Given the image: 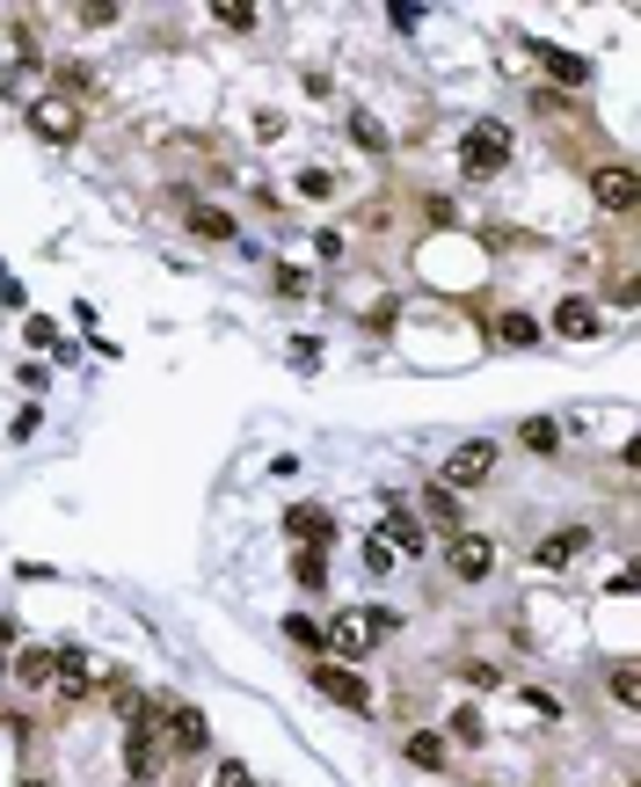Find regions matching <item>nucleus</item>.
Listing matches in <instances>:
<instances>
[{"mask_svg":"<svg viewBox=\"0 0 641 787\" xmlns=\"http://www.w3.org/2000/svg\"><path fill=\"white\" fill-rule=\"evenodd\" d=\"M161 707H168V693L139 700V707L124 715V773H132V780H154V773L168 766V752H161Z\"/></svg>","mask_w":641,"mask_h":787,"instance_id":"1","label":"nucleus"},{"mask_svg":"<svg viewBox=\"0 0 641 787\" xmlns=\"http://www.w3.org/2000/svg\"><path fill=\"white\" fill-rule=\"evenodd\" d=\"M205 736H211V722L197 715L190 700H168V707H161V752H168V758H197V752H205Z\"/></svg>","mask_w":641,"mask_h":787,"instance_id":"2","label":"nucleus"},{"mask_svg":"<svg viewBox=\"0 0 641 787\" xmlns=\"http://www.w3.org/2000/svg\"><path fill=\"white\" fill-rule=\"evenodd\" d=\"M488 474H496V445H488V437H467V445H452L445 453V474H437V489H474V481H488Z\"/></svg>","mask_w":641,"mask_h":787,"instance_id":"3","label":"nucleus"},{"mask_svg":"<svg viewBox=\"0 0 641 787\" xmlns=\"http://www.w3.org/2000/svg\"><path fill=\"white\" fill-rule=\"evenodd\" d=\"M307 679H313V693H321V700H335V707H350V715L372 707V685H364V671H350V664H313Z\"/></svg>","mask_w":641,"mask_h":787,"instance_id":"4","label":"nucleus"},{"mask_svg":"<svg viewBox=\"0 0 641 787\" xmlns=\"http://www.w3.org/2000/svg\"><path fill=\"white\" fill-rule=\"evenodd\" d=\"M459 160H467V175H496L503 160H510V124L482 117V124L467 132V146H459Z\"/></svg>","mask_w":641,"mask_h":787,"instance_id":"5","label":"nucleus"},{"mask_svg":"<svg viewBox=\"0 0 641 787\" xmlns=\"http://www.w3.org/2000/svg\"><path fill=\"white\" fill-rule=\"evenodd\" d=\"M590 197L606 211H634V197H641V175L627 168V160H606V168H590Z\"/></svg>","mask_w":641,"mask_h":787,"instance_id":"6","label":"nucleus"},{"mask_svg":"<svg viewBox=\"0 0 641 787\" xmlns=\"http://www.w3.org/2000/svg\"><path fill=\"white\" fill-rule=\"evenodd\" d=\"M445 561H452V577H459V583H482L488 569H496V540H482V532H452Z\"/></svg>","mask_w":641,"mask_h":787,"instance_id":"7","label":"nucleus"},{"mask_svg":"<svg viewBox=\"0 0 641 787\" xmlns=\"http://www.w3.org/2000/svg\"><path fill=\"white\" fill-rule=\"evenodd\" d=\"M30 132H37V139H52V146H66L73 132H81V110H73L66 95H37V103H30Z\"/></svg>","mask_w":641,"mask_h":787,"instance_id":"8","label":"nucleus"},{"mask_svg":"<svg viewBox=\"0 0 641 787\" xmlns=\"http://www.w3.org/2000/svg\"><path fill=\"white\" fill-rule=\"evenodd\" d=\"M380 540L394 547V561H401V555H423V547H431V532H423V518L394 496V504H386V532H380Z\"/></svg>","mask_w":641,"mask_h":787,"instance_id":"9","label":"nucleus"},{"mask_svg":"<svg viewBox=\"0 0 641 787\" xmlns=\"http://www.w3.org/2000/svg\"><path fill=\"white\" fill-rule=\"evenodd\" d=\"M525 52H533V66H539V73H555L561 87H583V81H590V59L561 52V44H525Z\"/></svg>","mask_w":641,"mask_h":787,"instance_id":"10","label":"nucleus"},{"mask_svg":"<svg viewBox=\"0 0 641 787\" xmlns=\"http://www.w3.org/2000/svg\"><path fill=\"white\" fill-rule=\"evenodd\" d=\"M285 532H292V540H307V547H329L335 540V518L321 504H292L285 510Z\"/></svg>","mask_w":641,"mask_h":787,"instance_id":"11","label":"nucleus"},{"mask_svg":"<svg viewBox=\"0 0 641 787\" xmlns=\"http://www.w3.org/2000/svg\"><path fill=\"white\" fill-rule=\"evenodd\" d=\"M183 227H190L197 241H234V211H219V205H205V197H190V205H183Z\"/></svg>","mask_w":641,"mask_h":787,"instance_id":"12","label":"nucleus"},{"mask_svg":"<svg viewBox=\"0 0 641 787\" xmlns=\"http://www.w3.org/2000/svg\"><path fill=\"white\" fill-rule=\"evenodd\" d=\"M555 335L590 343V335H598V307H590V299H561V307H555Z\"/></svg>","mask_w":641,"mask_h":787,"instance_id":"13","label":"nucleus"},{"mask_svg":"<svg viewBox=\"0 0 641 787\" xmlns=\"http://www.w3.org/2000/svg\"><path fill=\"white\" fill-rule=\"evenodd\" d=\"M583 547H590V532H583V525H569V532H555V540L539 547V569H569Z\"/></svg>","mask_w":641,"mask_h":787,"instance_id":"14","label":"nucleus"},{"mask_svg":"<svg viewBox=\"0 0 641 787\" xmlns=\"http://www.w3.org/2000/svg\"><path fill=\"white\" fill-rule=\"evenodd\" d=\"M329 642L343 649V656H364V642H372V620H358V612H335V620H329Z\"/></svg>","mask_w":641,"mask_h":787,"instance_id":"15","label":"nucleus"},{"mask_svg":"<svg viewBox=\"0 0 641 787\" xmlns=\"http://www.w3.org/2000/svg\"><path fill=\"white\" fill-rule=\"evenodd\" d=\"M59 679V649H22L15 656V685H52Z\"/></svg>","mask_w":641,"mask_h":787,"instance_id":"16","label":"nucleus"},{"mask_svg":"<svg viewBox=\"0 0 641 787\" xmlns=\"http://www.w3.org/2000/svg\"><path fill=\"white\" fill-rule=\"evenodd\" d=\"M350 139H358L364 154H386V146H394V139H386V124L372 117V110H350Z\"/></svg>","mask_w":641,"mask_h":787,"instance_id":"17","label":"nucleus"},{"mask_svg":"<svg viewBox=\"0 0 641 787\" xmlns=\"http://www.w3.org/2000/svg\"><path fill=\"white\" fill-rule=\"evenodd\" d=\"M496 343H503V350L539 343V321H533V314H496Z\"/></svg>","mask_w":641,"mask_h":787,"instance_id":"18","label":"nucleus"},{"mask_svg":"<svg viewBox=\"0 0 641 787\" xmlns=\"http://www.w3.org/2000/svg\"><path fill=\"white\" fill-rule=\"evenodd\" d=\"M423 518L445 525V532H459V496H452V489H423Z\"/></svg>","mask_w":641,"mask_h":787,"instance_id":"19","label":"nucleus"},{"mask_svg":"<svg viewBox=\"0 0 641 787\" xmlns=\"http://www.w3.org/2000/svg\"><path fill=\"white\" fill-rule=\"evenodd\" d=\"M292 577L307 583V591H321V583H329V555H321V547H299V555H292Z\"/></svg>","mask_w":641,"mask_h":787,"instance_id":"20","label":"nucleus"},{"mask_svg":"<svg viewBox=\"0 0 641 787\" xmlns=\"http://www.w3.org/2000/svg\"><path fill=\"white\" fill-rule=\"evenodd\" d=\"M518 437H525V453H555V445H561V423H555V416H533V423H518Z\"/></svg>","mask_w":641,"mask_h":787,"instance_id":"21","label":"nucleus"},{"mask_svg":"<svg viewBox=\"0 0 641 787\" xmlns=\"http://www.w3.org/2000/svg\"><path fill=\"white\" fill-rule=\"evenodd\" d=\"M612 700H620V707H641V679H634V664H612Z\"/></svg>","mask_w":641,"mask_h":787,"instance_id":"22","label":"nucleus"},{"mask_svg":"<svg viewBox=\"0 0 641 787\" xmlns=\"http://www.w3.org/2000/svg\"><path fill=\"white\" fill-rule=\"evenodd\" d=\"M211 22H226V30H256V8H248V0H219Z\"/></svg>","mask_w":641,"mask_h":787,"instance_id":"23","label":"nucleus"},{"mask_svg":"<svg viewBox=\"0 0 641 787\" xmlns=\"http://www.w3.org/2000/svg\"><path fill=\"white\" fill-rule=\"evenodd\" d=\"M409 758H416V766H445V736H409Z\"/></svg>","mask_w":641,"mask_h":787,"instance_id":"24","label":"nucleus"},{"mask_svg":"<svg viewBox=\"0 0 641 787\" xmlns=\"http://www.w3.org/2000/svg\"><path fill=\"white\" fill-rule=\"evenodd\" d=\"M364 569H372V577H386V569H394V547H386L380 532H372V540H364Z\"/></svg>","mask_w":641,"mask_h":787,"instance_id":"25","label":"nucleus"},{"mask_svg":"<svg viewBox=\"0 0 641 787\" xmlns=\"http://www.w3.org/2000/svg\"><path fill=\"white\" fill-rule=\"evenodd\" d=\"M211 787H256V773H248V766H241V758H226V766H219V773H211Z\"/></svg>","mask_w":641,"mask_h":787,"instance_id":"26","label":"nucleus"},{"mask_svg":"<svg viewBox=\"0 0 641 787\" xmlns=\"http://www.w3.org/2000/svg\"><path fill=\"white\" fill-rule=\"evenodd\" d=\"M459 679H467L474 693H488V685H503V671L496 664H459Z\"/></svg>","mask_w":641,"mask_h":787,"instance_id":"27","label":"nucleus"},{"mask_svg":"<svg viewBox=\"0 0 641 787\" xmlns=\"http://www.w3.org/2000/svg\"><path fill=\"white\" fill-rule=\"evenodd\" d=\"M452 736H459V744H482V715H474V707H459V715H452Z\"/></svg>","mask_w":641,"mask_h":787,"instance_id":"28","label":"nucleus"},{"mask_svg":"<svg viewBox=\"0 0 641 787\" xmlns=\"http://www.w3.org/2000/svg\"><path fill=\"white\" fill-rule=\"evenodd\" d=\"M285 634H292L299 649H321V628H313V620H299V612H292V620H285Z\"/></svg>","mask_w":641,"mask_h":787,"instance_id":"29","label":"nucleus"},{"mask_svg":"<svg viewBox=\"0 0 641 787\" xmlns=\"http://www.w3.org/2000/svg\"><path fill=\"white\" fill-rule=\"evenodd\" d=\"M299 190H307V197H329L335 175H329V168H307V175H299Z\"/></svg>","mask_w":641,"mask_h":787,"instance_id":"30","label":"nucleus"},{"mask_svg":"<svg viewBox=\"0 0 641 787\" xmlns=\"http://www.w3.org/2000/svg\"><path fill=\"white\" fill-rule=\"evenodd\" d=\"M30 343H37V350H52V343H59V321H44V314H30Z\"/></svg>","mask_w":641,"mask_h":787,"instance_id":"31","label":"nucleus"},{"mask_svg":"<svg viewBox=\"0 0 641 787\" xmlns=\"http://www.w3.org/2000/svg\"><path fill=\"white\" fill-rule=\"evenodd\" d=\"M386 22H394V30H416V22H423V8H409V0H394V8H386Z\"/></svg>","mask_w":641,"mask_h":787,"instance_id":"32","label":"nucleus"},{"mask_svg":"<svg viewBox=\"0 0 641 787\" xmlns=\"http://www.w3.org/2000/svg\"><path fill=\"white\" fill-rule=\"evenodd\" d=\"M15 642V612H0V649Z\"/></svg>","mask_w":641,"mask_h":787,"instance_id":"33","label":"nucleus"},{"mask_svg":"<svg viewBox=\"0 0 641 787\" xmlns=\"http://www.w3.org/2000/svg\"><path fill=\"white\" fill-rule=\"evenodd\" d=\"M15 787H59V780H15Z\"/></svg>","mask_w":641,"mask_h":787,"instance_id":"34","label":"nucleus"},{"mask_svg":"<svg viewBox=\"0 0 641 787\" xmlns=\"http://www.w3.org/2000/svg\"><path fill=\"white\" fill-rule=\"evenodd\" d=\"M0 671H8V649H0Z\"/></svg>","mask_w":641,"mask_h":787,"instance_id":"35","label":"nucleus"}]
</instances>
